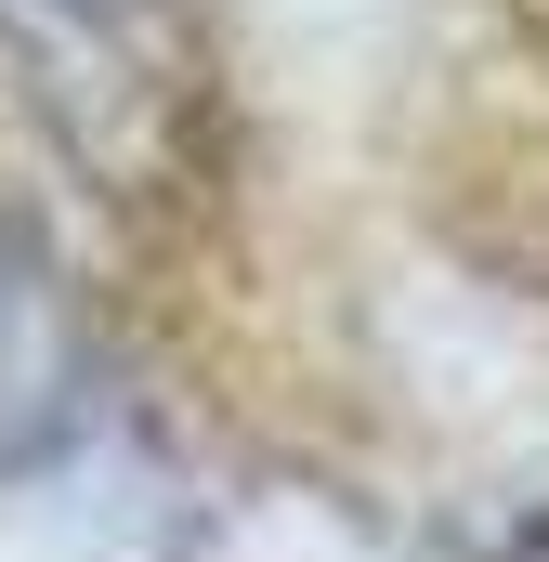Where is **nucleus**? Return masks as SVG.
I'll list each match as a JSON object with an SVG mask.
<instances>
[{
  "label": "nucleus",
  "instance_id": "obj_1",
  "mask_svg": "<svg viewBox=\"0 0 549 562\" xmlns=\"http://www.w3.org/2000/svg\"><path fill=\"white\" fill-rule=\"evenodd\" d=\"M0 53L40 92V119L92 183L144 196L183 157V105H197V53L170 0H0Z\"/></svg>",
  "mask_w": 549,
  "mask_h": 562
},
{
  "label": "nucleus",
  "instance_id": "obj_2",
  "mask_svg": "<svg viewBox=\"0 0 549 562\" xmlns=\"http://www.w3.org/2000/svg\"><path fill=\"white\" fill-rule=\"evenodd\" d=\"M537 562H549V550H537Z\"/></svg>",
  "mask_w": 549,
  "mask_h": 562
}]
</instances>
